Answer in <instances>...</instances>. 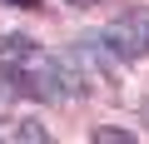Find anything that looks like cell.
<instances>
[{
  "mask_svg": "<svg viewBox=\"0 0 149 144\" xmlns=\"http://www.w3.org/2000/svg\"><path fill=\"white\" fill-rule=\"evenodd\" d=\"M0 70H5V80L15 95L25 99H65L70 80L60 75V65L30 40V35H5L0 40Z\"/></svg>",
  "mask_w": 149,
  "mask_h": 144,
  "instance_id": "1",
  "label": "cell"
},
{
  "mask_svg": "<svg viewBox=\"0 0 149 144\" xmlns=\"http://www.w3.org/2000/svg\"><path fill=\"white\" fill-rule=\"evenodd\" d=\"M104 40L119 50V55H129V60H144L149 55V10H139V5H129L109 30H104Z\"/></svg>",
  "mask_w": 149,
  "mask_h": 144,
  "instance_id": "2",
  "label": "cell"
},
{
  "mask_svg": "<svg viewBox=\"0 0 149 144\" xmlns=\"http://www.w3.org/2000/svg\"><path fill=\"white\" fill-rule=\"evenodd\" d=\"M95 139H100V144H109V139H129V134H124V129H95Z\"/></svg>",
  "mask_w": 149,
  "mask_h": 144,
  "instance_id": "3",
  "label": "cell"
},
{
  "mask_svg": "<svg viewBox=\"0 0 149 144\" xmlns=\"http://www.w3.org/2000/svg\"><path fill=\"white\" fill-rule=\"evenodd\" d=\"M10 5H20V10H40V0H10Z\"/></svg>",
  "mask_w": 149,
  "mask_h": 144,
  "instance_id": "4",
  "label": "cell"
},
{
  "mask_svg": "<svg viewBox=\"0 0 149 144\" xmlns=\"http://www.w3.org/2000/svg\"><path fill=\"white\" fill-rule=\"evenodd\" d=\"M65 5H95V0H65Z\"/></svg>",
  "mask_w": 149,
  "mask_h": 144,
  "instance_id": "5",
  "label": "cell"
}]
</instances>
